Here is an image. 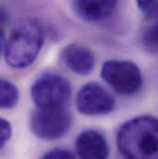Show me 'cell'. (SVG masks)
<instances>
[{"label":"cell","mask_w":158,"mask_h":159,"mask_svg":"<svg viewBox=\"0 0 158 159\" xmlns=\"http://www.w3.org/2000/svg\"><path fill=\"white\" fill-rule=\"evenodd\" d=\"M44 40L38 20L23 18L15 22L9 35L1 33V50L7 64L14 69L31 66L40 53Z\"/></svg>","instance_id":"1"},{"label":"cell","mask_w":158,"mask_h":159,"mask_svg":"<svg viewBox=\"0 0 158 159\" xmlns=\"http://www.w3.org/2000/svg\"><path fill=\"white\" fill-rule=\"evenodd\" d=\"M117 145L125 159H158V119L140 116L126 121L118 130Z\"/></svg>","instance_id":"2"},{"label":"cell","mask_w":158,"mask_h":159,"mask_svg":"<svg viewBox=\"0 0 158 159\" xmlns=\"http://www.w3.org/2000/svg\"><path fill=\"white\" fill-rule=\"evenodd\" d=\"M72 123L70 113L64 107H38L31 116L30 127L41 140L53 141L69 132Z\"/></svg>","instance_id":"3"},{"label":"cell","mask_w":158,"mask_h":159,"mask_svg":"<svg viewBox=\"0 0 158 159\" xmlns=\"http://www.w3.org/2000/svg\"><path fill=\"white\" fill-rule=\"evenodd\" d=\"M101 77L122 95L137 93L142 86V75L139 67L129 60H108L101 70Z\"/></svg>","instance_id":"4"},{"label":"cell","mask_w":158,"mask_h":159,"mask_svg":"<svg viewBox=\"0 0 158 159\" xmlns=\"http://www.w3.org/2000/svg\"><path fill=\"white\" fill-rule=\"evenodd\" d=\"M31 94L37 107H61L71 95V85L61 75L46 73L34 82Z\"/></svg>","instance_id":"5"},{"label":"cell","mask_w":158,"mask_h":159,"mask_svg":"<svg viewBox=\"0 0 158 159\" xmlns=\"http://www.w3.org/2000/svg\"><path fill=\"white\" fill-rule=\"evenodd\" d=\"M115 99L110 93L97 82L83 85L76 96V107L86 116H99L110 113L115 108Z\"/></svg>","instance_id":"6"},{"label":"cell","mask_w":158,"mask_h":159,"mask_svg":"<svg viewBox=\"0 0 158 159\" xmlns=\"http://www.w3.org/2000/svg\"><path fill=\"white\" fill-rule=\"evenodd\" d=\"M76 154L79 159H107L109 147L105 136L94 129L79 133L75 142Z\"/></svg>","instance_id":"7"},{"label":"cell","mask_w":158,"mask_h":159,"mask_svg":"<svg viewBox=\"0 0 158 159\" xmlns=\"http://www.w3.org/2000/svg\"><path fill=\"white\" fill-rule=\"evenodd\" d=\"M62 62L74 73L88 75L94 68L95 56L87 46L80 43H70L60 53Z\"/></svg>","instance_id":"8"},{"label":"cell","mask_w":158,"mask_h":159,"mask_svg":"<svg viewBox=\"0 0 158 159\" xmlns=\"http://www.w3.org/2000/svg\"><path fill=\"white\" fill-rule=\"evenodd\" d=\"M118 5V0H75L77 14L87 21L95 22L110 17Z\"/></svg>","instance_id":"9"},{"label":"cell","mask_w":158,"mask_h":159,"mask_svg":"<svg viewBox=\"0 0 158 159\" xmlns=\"http://www.w3.org/2000/svg\"><path fill=\"white\" fill-rule=\"evenodd\" d=\"M145 17L142 34L143 46L152 53H158V1L154 9Z\"/></svg>","instance_id":"10"},{"label":"cell","mask_w":158,"mask_h":159,"mask_svg":"<svg viewBox=\"0 0 158 159\" xmlns=\"http://www.w3.org/2000/svg\"><path fill=\"white\" fill-rule=\"evenodd\" d=\"M0 106L3 109L13 108L20 97L17 86L7 79H1L0 81Z\"/></svg>","instance_id":"11"},{"label":"cell","mask_w":158,"mask_h":159,"mask_svg":"<svg viewBox=\"0 0 158 159\" xmlns=\"http://www.w3.org/2000/svg\"><path fill=\"white\" fill-rule=\"evenodd\" d=\"M40 159H76L73 152L67 149L56 148L46 152Z\"/></svg>","instance_id":"12"},{"label":"cell","mask_w":158,"mask_h":159,"mask_svg":"<svg viewBox=\"0 0 158 159\" xmlns=\"http://www.w3.org/2000/svg\"><path fill=\"white\" fill-rule=\"evenodd\" d=\"M0 130H1L0 143H1V148H3L5 146V144L9 141V139L11 138V135H12L11 125L5 119H2L0 121Z\"/></svg>","instance_id":"13"},{"label":"cell","mask_w":158,"mask_h":159,"mask_svg":"<svg viewBox=\"0 0 158 159\" xmlns=\"http://www.w3.org/2000/svg\"><path fill=\"white\" fill-rule=\"evenodd\" d=\"M158 0H136L137 6L139 9L144 14V16H147L156 7Z\"/></svg>","instance_id":"14"}]
</instances>
